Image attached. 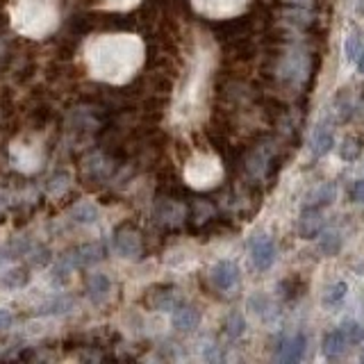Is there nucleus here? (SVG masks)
<instances>
[{
  "mask_svg": "<svg viewBox=\"0 0 364 364\" xmlns=\"http://www.w3.org/2000/svg\"><path fill=\"white\" fill-rule=\"evenodd\" d=\"M85 60L89 73L105 82H125L144 62V43L134 34H105L91 39Z\"/></svg>",
  "mask_w": 364,
  "mask_h": 364,
  "instance_id": "nucleus-1",
  "label": "nucleus"
},
{
  "mask_svg": "<svg viewBox=\"0 0 364 364\" xmlns=\"http://www.w3.org/2000/svg\"><path fill=\"white\" fill-rule=\"evenodd\" d=\"M57 0H16V5L11 7V23L26 37H46L57 28Z\"/></svg>",
  "mask_w": 364,
  "mask_h": 364,
  "instance_id": "nucleus-2",
  "label": "nucleus"
},
{
  "mask_svg": "<svg viewBox=\"0 0 364 364\" xmlns=\"http://www.w3.org/2000/svg\"><path fill=\"white\" fill-rule=\"evenodd\" d=\"M185 176L193 187H212L221 178V166L212 155H196L189 162Z\"/></svg>",
  "mask_w": 364,
  "mask_h": 364,
  "instance_id": "nucleus-3",
  "label": "nucleus"
},
{
  "mask_svg": "<svg viewBox=\"0 0 364 364\" xmlns=\"http://www.w3.org/2000/svg\"><path fill=\"white\" fill-rule=\"evenodd\" d=\"M248 253H250V262H253V267L257 271H267L273 267V262H276V242H273L271 235L259 232L250 239Z\"/></svg>",
  "mask_w": 364,
  "mask_h": 364,
  "instance_id": "nucleus-4",
  "label": "nucleus"
},
{
  "mask_svg": "<svg viewBox=\"0 0 364 364\" xmlns=\"http://www.w3.org/2000/svg\"><path fill=\"white\" fill-rule=\"evenodd\" d=\"M210 280L216 289L221 291H230L235 284L239 282V267L235 264L232 259H221L216 262L212 267V273H210Z\"/></svg>",
  "mask_w": 364,
  "mask_h": 364,
  "instance_id": "nucleus-5",
  "label": "nucleus"
},
{
  "mask_svg": "<svg viewBox=\"0 0 364 364\" xmlns=\"http://www.w3.org/2000/svg\"><path fill=\"white\" fill-rule=\"evenodd\" d=\"M335 146V128L330 121H321L312 132L310 139V151L314 157H326Z\"/></svg>",
  "mask_w": 364,
  "mask_h": 364,
  "instance_id": "nucleus-6",
  "label": "nucleus"
},
{
  "mask_svg": "<svg viewBox=\"0 0 364 364\" xmlns=\"http://www.w3.org/2000/svg\"><path fill=\"white\" fill-rule=\"evenodd\" d=\"M305 350H307V339H305V335H303V333H296V335L284 337V339L280 341L276 358H278L280 362L294 364V362H301V360H303Z\"/></svg>",
  "mask_w": 364,
  "mask_h": 364,
  "instance_id": "nucleus-7",
  "label": "nucleus"
},
{
  "mask_svg": "<svg viewBox=\"0 0 364 364\" xmlns=\"http://www.w3.org/2000/svg\"><path fill=\"white\" fill-rule=\"evenodd\" d=\"M326 228V219H323V210H312V208H303L301 221H299V232L303 239H312L318 237L321 230Z\"/></svg>",
  "mask_w": 364,
  "mask_h": 364,
  "instance_id": "nucleus-8",
  "label": "nucleus"
},
{
  "mask_svg": "<svg viewBox=\"0 0 364 364\" xmlns=\"http://www.w3.org/2000/svg\"><path fill=\"white\" fill-rule=\"evenodd\" d=\"M364 50V30L358 23H350V28L344 37V60L346 62H355Z\"/></svg>",
  "mask_w": 364,
  "mask_h": 364,
  "instance_id": "nucleus-9",
  "label": "nucleus"
},
{
  "mask_svg": "<svg viewBox=\"0 0 364 364\" xmlns=\"http://www.w3.org/2000/svg\"><path fill=\"white\" fill-rule=\"evenodd\" d=\"M337 196V187H335V182H323L321 187H316L310 196H307L305 205L303 208H312V210H323L328 208L330 203L335 200Z\"/></svg>",
  "mask_w": 364,
  "mask_h": 364,
  "instance_id": "nucleus-10",
  "label": "nucleus"
},
{
  "mask_svg": "<svg viewBox=\"0 0 364 364\" xmlns=\"http://www.w3.org/2000/svg\"><path fill=\"white\" fill-rule=\"evenodd\" d=\"M105 255V248L100 244H87L82 248H77L75 253L68 255V264L73 267H89V264H96V262Z\"/></svg>",
  "mask_w": 364,
  "mask_h": 364,
  "instance_id": "nucleus-11",
  "label": "nucleus"
},
{
  "mask_svg": "<svg viewBox=\"0 0 364 364\" xmlns=\"http://www.w3.org/2000/svg\"><path fill=\"white\" fill-rule=\"evenodd\" d=\"M346 348H348V341L344 339V335H341L339 328L326 333V337H323V355L328 360H339L346 353Z\"/></svg>",
  "mask_w": 364,
  "mask_h": 364,
  "instance_id": "nucleus-12",
  "label": "nucleus"
},
{
  "mask_svg": "<svg viewBox=\"0 0 364 364\" xmlns=\"http://www.w3.org/2000/svg\"><path fill=\"white\" fill-rule=\"evenodd\" d=\"M244 5V0H198V7L210 16H225Z\"/></svg>",
  "mask_w": 364,
  "mask_h": 364,
  "instance_id": "nucleus-13",
  "label": "nucleus"
},
{
  "mask_svg": "<svg viewBox=\"0 0 364 364\" xmlns=\"http://www.w3.org/2000/svg\"><path fill=\"white\" fill-rule=\"evenodd\" d=\"M341 246H344V239H341V235L337 230H321V239H318V250L326 255V257H335L339 255Z\"/></svg>",
  "mask_w": 364,
  "mask_h": 364,
  "instance_id": "nucleus-14",
  "label": "nucleus"
},
{
  "mask_svg": "<svg viewBox=\"0 0 364 364\" xmlns=\"http://www.w3.org/2000/svg\"><path fill=\"white\" fill-rule=\"evenodd\" d=\"M200 321V314L193 307H178L173 312V326L180 330H193Z\"/></svg>",
  "mask_w": 364,
  "mask_h": 364,
  "instance_id": "nucleus-15",
  "label": "nucleus"
},
{
  "mask_svg": "<svg viewBox=\"0 0 364 364\" xmlns=\"http://www.w3.org/2000/svg\"><path fill=\"white\" fill-rule=\"evenodd\" d=\"M360 155H362V136L348 134L339 146V157L344 159V162H355Z\"/></svg>",
  "mask_w": 364,
  "mask_h": 364,
  "instance_id": "nucleus-16",
  "label": "nucleus"
},
{
  "mask_svg": "<svg viewBox=\"0 0 364 364\" xmlns=\"http://www.w3.org/2000/svg\"><path fill=\"white\" fill-rule=\"evenodd\" d=\"M346 294H348V284L346 282H341V280L333 282L323 291V305L326 307H339L341 303L346 301Z\"/></svg>",
  "mask_w": 364,
  "mask_h": 364,
  "instance_id": "nucleus-17",
  "label": "nucleus"
},
{
  "mask_svg": "<svg viewBox=\"0 0 364 364\" xmlns=\"http://www.w3.org/2000/svg\"><path fill=\"white\" fill-rule=\"evenodd\" d=\"M341 335L348 341V346H355V344H362L364 341V326L358 323V321H344L339 326Z\"/></svg>",
  "mask_w": 364,
  "mask_h": 364,
  "instance_id": "nucleus-18",
  "label": "nucleus"
},
{
  "mask_svg": "<svg viewBox=\"0 0 364 364\" xmlns=\"http://www.w3.org/2000/svg\"><path fill=\"white\" fill-rule=\"evenodd\" d=\"M107 291H109V280H107V276H102V273H98V276L91 278V282H89V296H91V299H94L96 303H100L102 299H105Z\"/></svg>",
  "mask_w": 364,
  "mask_h": 364,
  "instance_id": "nucleus-19",
  "label": "nucleus"
},
{
  "mask_svg": "<svg viewBox=\"0 0 364 364\" xmlns=\"http://www.w3.org/2000/svg\"><path fill=\"white\" fill-rule=\"evenodd\" d=\"M71 216H73L75 221H80V223H94L98 219V208L85 200V203H80L77 208H73Z\"/></svg>",
  "mask_w": 364,
  "mask_h": 364,
  "instance_id": "nucleus-20",
  "label": "nucleus"
},
{
  "mask_svg": "<svg viewBox=\"0 0 364 364\" xmlns=\"http://www.w3.org/2000/svg\"><path fill=\"white\" fill-rule=\"evenodd\" d=\"M117 248H119L121 255L134 257V255H139V239H136L134 235H119Z\"/></svg>",
  "mask_w": 364,
  "mask_h": 364,
  "instance_id": "nucleus-21",
  "label": "nucleus"
},
{
  "mask_svg": "<svg viewBox=\"0 0 364 364\" xmlns=\"http://www.w3.org/2000/svg\"><path fill=\"white\" fill-rule=\"evenodd\" d=\"M244 328H246V321L242 314H230V318H228V335H230L232 339L244 335Z\"/></svg>",
  "mask_w": 364,
  "mask_h": 364,
  "instance_id": "nucleus-22",
  "label": "nucleus"
},
{
  "mask_svg": "<svg viewBox=\"0 0 364 364\" xmlns=\"http://www.w3.org/2000/svg\"><path fill=\"white\" fill-rule=\"evenodd\" d=\"M23 282H26V273H23V271H9L7 273V276L3 278V284H5V287H21V284Z\"/></svg>",
  "mask_w": 364,
  "mask_h": 364,
  "instance_id": "nucleus-23",
  "label": "nucleus"
},
{
  "mask_svg": "<svg viewBox=\"0 0 364 364\" xmlns=\"http://www.w3.org/2000/svg\"><path fill=\"white\" fill-rule=\"evenodd\" d=\"M350 200L353 203H364V180L353 182V187H350Z\"/></svg>",
  "mask_w": 364,
  "mask_h": 364,
  "instance_id": "nucleus-24",
  "label": "nucleus"
},
{
  "mask_svg": "<svg viewBox=\"0 0 364 364\" xmlns=\"http://www.w3.org/2000/svg\"><path fill=\"white\" fill-rule=\"evenodd\" d=\"M11 321H14V318H11V314L0 307V330H7L11 326Z\"/></svg>",
  "mask_w": 364,
  "mask_h": 364,
  "instance_id": "nucleus-25",
  "label": "nucleus"
},
{
  "mask_svg": "<svg viewBox=\"0 0 364 364\" xmlns=\"http://www.w3.org/2000/svg\"><path fill=\"white\" fill-rule=\"evenodd\" d=\"M355 64H358V71H360V73H364V50H362V55L355 60Z\"/></svg>",
  "mask_w": 364,
  "mask_h": 364,
  "instance_id": "nucleus-26",
  "label": "nucleus"
},
{
  "mask_svg": "<svg viewBox=\"0 0 364 364\" xmlns=\"http://www.w3.org/2000/svg\"><path fill=\"white\" fill-rule=\"evenodd\" d=\"M360 360L364 362V348H362V353H360Z\"/></svg>",
  "mask_w": 364,
  "mask_h": 364,
  "instance_id": "nucleus-27",
  "label": "nucleus"
}]
</instances>
